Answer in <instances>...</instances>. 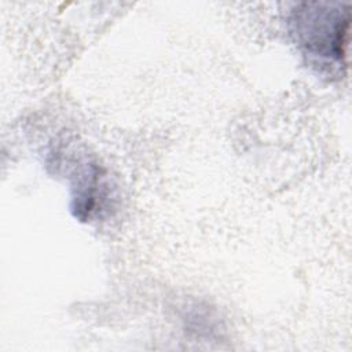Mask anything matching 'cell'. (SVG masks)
Here are the masks:
<instances>
[{"label": "cell", "mask_w": 352, "mask_h": 352, "mask_svg": "<svg viewBox=\"0 0 352 352\" xmlns=\"http://www.w3.org/2000/svg\"><path fill=\"white\" fill-rule=\"evenodd\" d=\"M349 19V7L345 4L304 3L293 10L292 23L297 38L311 54L342 63Z\"/></svg>", "instance_id": "cell-1"}]
</instances>
